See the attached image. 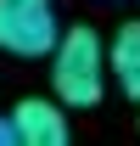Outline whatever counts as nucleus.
Returning <instances> with one entry per match:
<instances>
[{
	"instance_id": "f257e3e1",
	"label": "nucleus",
	"mask_w": 140,
	"mask_h": 146,
	"mask_svg": "<svg viewBox=\"0 0 140 146\" xmlns=\"http://www.w3.org/2000/svg\"><path fill=\"white\" fill-rule=\"evenodd\" d=\"M51 90L62 107H101L106 96V45L90 23H73L62 28L51 51Z\"/></svg>"
},
{
	"instance_id": "f03ea898",
	"label": "nucleus",
	"mask_w": 140,
	"mask_h": 146,
	"mask_svg": "<svg viewBox=\"0 0 140 146\" xmlns=\"http://www.w3.org/2000/svg\"><path fill=\"white\" fill-rule=\"evenodd\" d=\"M56 0H0V51L6 56H39L56 51Z\"/></svg>"
},
{
	"instance_id": "7ed1b4c3",
	"label": "nucleus",
	"mask_w": 140,
	"mask_h": 146,
	"mask_svg": "<svg viewBox=\"0 0 140 146\" xmlns=\"http://www.w3.org/2000/svg\"><path fill=\"white\" fill-rule=\"evenodd\" d=\"M6 135H11V146H67V112H62V101L22 96L6 118Z\"/></svg>"
},
{
	"instance_id": "20e7f679",
	"label": "nucleus",
	"mask_w": 140,
	"mask_h": 146,
	"mask_svg": "<svg viewBox=\"0 0 140 146\" xmlns=\"http://www.w3.org/2000/svg\"><path fill=\"white\" fill-rule=\"evenodd\" d=\"M106 79L129 101H140V23H123L118 34L106 39Z\"/></svg>"
},
{
	"instance_id": "39448f33",
	"label": "nucleus",
	"mask_w": 140,
	"mask_h": 146,
	"mask_svg": "<svg viewBox=\"0 0 140 146\" xmlns=\"http://www.w3.org/2000/svg\"><path fill=\"white\" fill-rule=\"evenodd\" d=\"M0 146H11V141H0Z\"/></svg>"
}]
</instances>
